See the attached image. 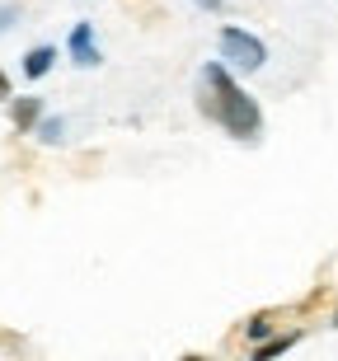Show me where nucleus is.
<instances>
[{
    "instance_id": "f03ea898",
    "label": "nucleus",
    "mask_w": 338,
    "mask_h": 361,
    "mask_svg": "<svg viewBox=\"0 0 338 361\" xmlns=\"http://www.w3.org/2000/svg\"><path fill=\"white\" fill-rule=\"evenodd\" d=\"M217 56L235 75H254V71L268 66V42L244 24H221L217 28Z\"/></svg>"
},
{
    "instance_id": "f257e3e1",
    "label": "nucleus",
    "mask_w": 338,
    "mask_h": 361,
    "mask_svg": "<svg viewBox=\"0 0 338 361\" xmlns=\"http://www.w3.org/2000/svg\"><path fill=\"white\" fill-rule=\"evenodd\" d=\"M198 113L207 122H217L221 132L230 141H240V146H258V136H263V104H258L254 94L240 85V75L212 56L198 66Z\"/></svg>"
},
{
    "instance_id": "39448f33",
    "label": "nucleus",
    "mask_w": 338,
    "mask_h": 361,
    "mask_svg": "<svg viewBox=\"0 0 338 361\" xmlns=\"http://www.w3.org/2000/svg\"><path fill=\"white\" fill-rule=\"evenodd\" d=\"M5 108H10V127H14L19 136H33V127H38L42 113H47V104H42L38 94H14Z\"/></svg>"
},
{
    "instance_id": "6e6552de",
    "label": "nucleus",
    "mask_w": 338,
    "mask_h": 361,
    "mask_svg": "<svg viewBox=\"0 0 338 361\" xmlns=\"http://www.w3.org/2000/svg\"><path fill=\"white\" fill-rule=\"evenodd\" d=\"M277 334V324H272V314H254V319L244 324V343L254 348V343H263V338Z\"/></svg>"
},
{
    "instance_id": "f8f14e48",
    "label": "nucleus",
    "mask_w": 338,
    "mask_h": 361,
    "mask_svg": "<svg viewBox=\"0 0 338 361\" xmlns=\"http://www.w3.org/2000/svg\"><path fill=\"white\" fill-rule=\"evenodd\" d=\"M329 324H334V329H338V310H334V319H329Z\"/></svg>"
},
{
    "instance_id": "20e7f679",
    "label": "nucleus",
    "mask_w": 338,
    "mask_h": 361,
    "mask_svg": "<svg viewBox=\"0 0 338 361\" xmlns=\"http://www.w3.org/2000/svg\"><path fill=\"white\" fill-rule=\"evenodd\" d=\"M56 56H61V47H56V42H38V47H28V52L19 56V75H24L28 85L47 80V75L56 71Z\"/></svg>"
},
{
    "instance_id": "7ed1b4c3",
    "label": "nucleus",
    "mask_w": 338,
    "mask_h": 361,
    "mask_svg": "<svg viewBox=\"0 0 338 361\" xmlns=\"http://www.w3.org/2000/svg\"><path fill=\"white\" fill-rule=\"evenodd\" d=\"M66 61L76 71H99V66H104V47H99V33H95L90 19L71 24V33H66Z\"/></svg>"
},
{
    "instance_id": "1a4fd4ad",
    "label": "nucleus",
    "mask_w": 338,
    "mask_h": 361,
    "mask_svg": "<svg viewBox=\"0 0 338 361\" xmlns=\"http://www.w3.org/2000/svg\"><path fill=\"white\" fill-rule=\"evenodd\" d=\"M19 19H24V5H19V0H0V38H5V33H14V24H19Z\"/></svg>"
},
{
    "instance_id": "9d476101",
    "label": "nucleus",
    "mask_w": 338,
    "mask_h": 361,
    "mask_svg": "<svg viewBox=\"0 0 338 361\" xmlns=\"http://www.w3.org/2000/svg\"><path fill=\"white\" fill-rule=\"evenodd\" d=\"M203 14H226V0H193Z\"/></svg>"
},
{
    "instance_id": "0eeeda50",
    "label": "nucleus",
    "mask_w": 338,
    "mask_h": 361,
    "mask_svg": "<svg viewBox=\"0 0 338 361\" xmlns=\"http://www.w3.org/2000/svg\"><path fill=\"white\" fill-rule=\"evenodd\" d=\"M306 338V329H291V334H272L263 338V343H254V361H272V357H282V352H291Z\"/></svg>"
},
{
    "instance_id": "9b49d317",
    "label": "nucleus",
    "mask_w": 338,
    "mask_h": 361,
    "mask_svg": "<svg viewBox=\"0 0 338 361\" xmlns=\"http://www.w3.org/2000/svg\"><path fill=\"white\" fill-rule=\"evenodd\" d=\"M10 99H14V85H10V75L0 71V104H10Z\"/></svg>"
},
{
    "instance_id": "423d86ee",
    "label": "nucleus",
    "mask_w": 338,
    "mask_h": 361,
    "mask_svg": "<svg viewBox=\"0 0 338 361\" xmlns=\"http://www.w3.org/2000/svg\"><path fill=\"white\" fill-rule=\"evenodd\" d=\"M66 136H71V122L61 118V113H42V122L33 127V141H38V146H47V150L66 146Z\"/></svg>"
}]
</instances>
